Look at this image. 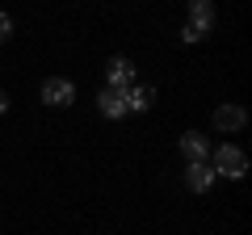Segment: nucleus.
<instances>
[{
  "label": "nucleus",
  "instance_id": "2",
  "mask_svg": "<svg viewBox=\"0 0 252 235\" xmlns=\"http://www.w3.org/2000/svg\"><path fill=\"white\" fill-rule=\"evenodd\" d=\"M42 101L46 105H55V109H67L76 101V84L72 80H59V76H51V80L42 84Z\"/></svg>",
  "mask_w": 252,
  "mask_h": 235
},
{
  "label": "nucleus",
  "instance_id": "7",
  "mask_svg": "<svg viewBox=\"0 0 252 235\" xmlns=\"http://www.w3.org/2000/svg\"><path fill=\"white\" fill-rule=\"evenodd\" d=\"M97 109H101L105 118H126V92H122V88H105V92L97 97Z\"/></svg>",
  "mask_w": 252,
  "mask_h": 235
},
{
  "label": "nucleus",
  "instance_id": "1",
  "mask_svg": "<svg viewBox=\"0 0 252 235\" xmlns=\"http://www.w3.org/2000/svg\"><path fill=\"white\" fill-rule=\"evenodd\" d=\"M210 168H215V176H227V181H240L244 172H248V155H244L240 147L223 143L219 151H210Z\"/></svg>",
  "mask_w": 252,
  "mask_h": 235
},
{
  "label": "nucleus",
  "instance_id": "8",
  "mask_svg": "<svg viewBox=\"0 0 252 235\" xmlns=\"http://www.w3.org/2000/svg\"><path fill=\"white\" fill-rule=\"evenodd\" d=\"M244 122H248V114L240 105H219L215 109V126L219 130H244Z\"/></svg>",
  "mask_w": 252,
  "mask_h": 235
},
{
  "label": "nucleus",
  "instance_id": "4",
  "mask_svg": "<svg viewBox=\"0 0 252 235\" xmlns=\"http://www.w3.org/2000/svg\"><path fill=\"white\" fill-rule=\"evenodd\" d=\"M181 155H185L189 164H206V160H210V143H206V135H198V130L181 135Z\"/></svg>",
  "mask_w": 252,
  "mask_h": 235
},
{
  "label": "nucleus",
  "instance_id": "10",
  "mask_svg": "<svg viewBox=\"0 0 252 235\" xmlns=\"http://www.w3.org/2000/svg\"><path fill=\"white\" fill-rule=\"evenodd\" d=\"M9 38H13V17L0 13V42H9Z\"/></svg>",
  "mask_w": 252,
  "mask_h": 235
},
{
  "label": "nucleus",
  "instance_id": "12",
  "mask_svg": "<svg viewBox=\"0 0 252 235\" xmlns=\"http://www.w3.org/2000/svg\"><path fill=\"white\" fill-rule=\"evenodd\" d=\"M4 109H9V97H4V92H0V114H4Z\"/></svg>",
  "mask_w": 252,
  "mask_h": 235
},
{
  "label": "nucleus",
  "instance_id": "9",
  "mask_svg": "<svg viewBox=\"0 0 252 235\" xmlns=\"http://www.w3.org/2000/svg\"><path fill=\"white\" fill-rule=\"evenodd\" d=\"M189 26L206 34V29L215 26V4H210V0H193V4H189Z\"/></svg>",
  "mask_w": 252,
  "mask_h": 235
},
{
  "label": "nucleus",
  "instance_id": "6",
  "mask_svg": "<svg viewBox=\"0 0 252 235\" xmlns=\"http://www.w3.org/2000/svg\"><path fill=\"white\" fill-rule=\"evenodd\" d=\"M185 185L193 193H206L210 185H215V168H210V164H189L185 168Z\"/></svg>",
  "mask_w": 252,
  "mask_h": 235
},
{
  "label": "nucleus",
  "instance_id": "3",
  "mask_svg": "<svg viewBox=\"0 0 252 235\" xmlns=\"http://www.w3.org/2000/svg\"><path fill=\"white\" fill-rule=\"evenodd\" d=\"M105 76H109V88H135V63L126 59V55H114L109 59V67H105Z\"/></svg>",
  "mask_w": 252,
  "mask_h": 235
},
{
  "label": "nucleus",
  "instance_id": "5",
  "mask_svg": "<svg viewBox=\"0 0 252 235\" xmlns=\"http://www.w3.org/2000/svg\"><path fill=\"white\" fill-rule=\"evenodd\" d=\"M152 101H156L152 84H135V88H126V114H147Z\"/></svg>",
  "mask_w": 252,
  "mask_h": 235
},
{
  "label": "nucleus",
  "instance_id": "11",
  "mask_svg": "<svg viewBox=\"0 0 252 235\" xmlns=\"http://www.w3.org/2000/svg\"><path fill=\"white\" fill-rule=\"evenodd\" d=\"M181 38H185V42H202L206 34H202V29H193V26H185V29H181Z\"/></svg>",
  "mask_w": 252,
  "mask_h": 235
}]
</instances>
